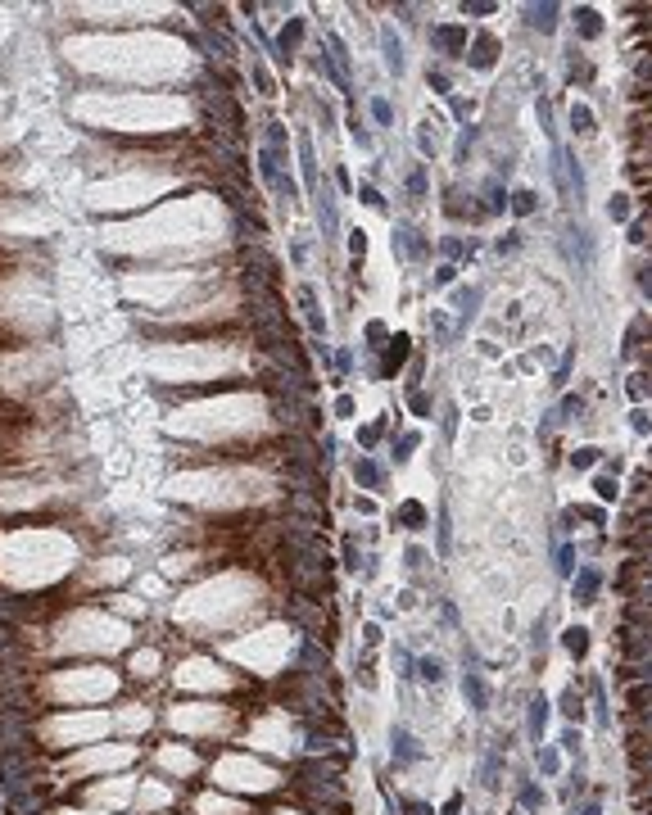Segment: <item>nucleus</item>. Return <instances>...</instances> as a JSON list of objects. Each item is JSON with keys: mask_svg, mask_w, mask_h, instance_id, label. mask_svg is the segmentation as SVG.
<instances>
[{"mask_svg": "<svg viewBox=\"0 0 652 815\" xmlns=\"http://www.w3.org/2000/svg\"><path fill=\"white\" fill-rule=\"evenodd\" d=\"M195 815H245V806L236 797H222V793H204L195 802Z\"/></svg>", "mask_w": 652, "mask_h": 815, "instance_id": "15", "label": "nucleus"}, {"mask_svg": "<svg viewBox=\"0 0 652 815\" xmlns=\"http://www.w3.org/2000/svg\"><path fill=\"white\" fill-rule=\"evenodd\" d=\"M127 639H132L127 621H114L105 612H77L59 625L55 648L59 652H118L127 648Z\"/></svg>", "mask_w": 652, "mask_h": 815, "instance_id": "1", "label": "nucleus"}, {"mask_svg": "<svg viewBox=\"0 0 652 815\" xmlns=\"http://www.w3.org/2000/svg\"><path fill=\"white\" fill-rule=\"evenodd\" d=\"M154 671H159V652H154V648L132 652V675H136V680H150Z\"/></svg>", "mask_w": 652, "mask_h": 815, "instance_id": "22", "label": "nucleus"}, {"mask_svg": "<svg viewBox=\"0 0 652 815\" xmlns=\"http://www.w3.org/2000/svg\"><path fill=\"white\" fill-rule=\"evenodd\" d=\"M594 594H598V571H580V580H576V598H580V603H594Z\"/></svg>", "mask_w": 652, "mask_h": 815, "instance_id": "28", "label": "nucleus"}, {"mask_svg": "<svg viewBox=\"0 0 652 815\" xmlns=\"http://www.w3.org/2000/svg\"><path fill=\"white\" fill-rule=\"evenodd\" d=\"M431 46L440 55H467V28L462 23H444V28L431 32Z\"/></svg>", "mask_w": 652, "mask_h": 815, "instance_id": "12", "label": "nucleus"}, {"mask_svg": "<svg viewBox=\"0 0 652 815\" xmlns=\"http://www.w3.org/2000/svg\"><path fill=\"white\" fill-rule=\"evenodd\" d=\"M403 363H408V336H394V340H390V354H385V367H381V376H394Z\"/></svg>", "mask_w": 652, "mask_h": 815, "instance_id": "21", "label": "nucleus"}, {"mask_svg": "<svg viewBox=\"0 0 652 815\" xmlns=\"http://www.w3.org/2000/svg\"><path fill=\"white\" fill-rule=\"evenodd\" d=\"M417 444H422V435H403V440H394V458L403 462V458H408V453L417 449Z\"/></svg>", "mask_w": 652, "mask_h": 815, "instance_id": "37", "label": "nucleus"}, {"mask_svg": "<svg viewBox=\"0 0 652 815\" xmlns=\"http://www.w3.org/2000/svg\"><path fill=\"white\" fill-rule=\"evenodd\" d=\"M177 684L182 689H231V675L209 657H191V662L177 666Z\"/></svg>", "mask_w": 652, "mask_h": 815, "instance_id": "9", "label": "nucleus"}, {"mask_svg": "<svg viewBox=\"0 0 652 815\" xmlns=\"http://www.w3.org/2000/svg\"><path fill=\"white\" fill-rule=\"evenodd\" d=\"M59 815H96V811H59Z\"/></svg>", "mask_w": 652, "mask_h": 815, "instance_id": "56", "label": "nucleus"}, {"mask_svg": "<svg viewBox=\"0 0 652 815\" xmlns=\"http://www.w3.org/2000/svg\"><path fill=\"white\" fill-rule=\"evenodd\" d=\"M571 127H576V132H594V114H589L585 105H576L571 109Z\"/></svg>", "mask_w": 652, "mask_h": 815, "instance_id": "33", "label": "nucleus"}, {"mask_svg": "<svg viewBox=\"0 0 652 815\" xmlns=\"http://www.w3.org/2000/svg\"><path fill=\"white\" fill-rule=\"evenodd\" d=\"M367 340H372V349H381L376 340H385V326H381V322H372V326H367Z\"/></svg>", "mask_w": 652, "mask_h": 815, "instance_id": "47", "label": "nucleus"}, {"mask_svg": "<svg viewBox=\"0 0 652 815\" xmlns=\"http://www.w3.org/2000/svg\"><path fill=\"white\" fill-rule=\"evenodd\" d=\"M114 729V720L105 711H68V716H55L46 725V739L55 748H68V743H100Z\"/></svg>", "mask_w": 652, "mask_h": 815, "instance_id": "4", "label": "nucleus"}, {"mask_svg": "<svg viewBox=\"0 0 652 815\" xmlns=\"http://www.w3.org/2000/svg\"><path fill=\"white\" fill-rule=\"evenodd\" d=\"M462 693H467V702H471L476 711L489 707V689H485V680H480V675H467V680H462Z\"/></svg>", "mask_w": 652, "mask_h": 815, "instance_id": "24", "label": "nucleus"}, {"mask_svg": "<svg viewBox=\"0 0 652 815\" xmlns=\"http://www.w3.org/2000/svg\"><path fill=\"white\" fill-rule=\"evenodd\" d=\"M566 648L576 652V657H585V652H589V634L580 630V625H576V630H566Z\"/></svg>", "mask_w": 652, "mask_h": 815, "instance_id": "32", "label": "nucleus"}, {"mask_svg": "<svg viewBox=\"0 0 652 815\" xmlns=\"http://www.w3.org/2000/svg\"><path fill=\"white\" fill-rule=\"evenodd\" d=\"M422 675H426V680H435V684H440V680H444V666L426 657V662H422Z\"/></svg>", "mask_w": 652, "mask_h": 815, "instance_id": "41", "label": "nucleus"}, {"mask_svg": "<svg viewBox=\"0 0 652 815\" xmlns=\"http://www.w3.org/2000/svg\"><path fill=\"white\" fill-rule=\"evenodd\" d=\"M136 748H127V743H91V752H82V757L68 761V775H96V770H123L132 766Z\"/></svg>", "mask_w": 652, "mask_h": 815, "instance_id": "7", "label": "nucleus"}, {"mask_svg": "<svg viewBox=\"0 0 652 815\" xmlns=\"http://www.w3.org/2000/svg\"><path fill=\"white\" fill-rule=\"evenodd\" d=\"M91 802L96 806H127V802H136V784L127 775H118V779H109V784L91 788Z\"/></svg>", "mask_w": 652, "mask_h": 815, "instance_id": "10", "label": "nucleus"}, {"mask_svg": "<svg viewBox=\"0 0 652 815\" xmlns=\"http://www.w3.org/2000/svg\"><path fill=\"white\" fill-rule=\"evenodd\" d=\"M317 218H322L326 236H336V227H340V213H336V195H331V186H322V191H317Z\"/></svg>", "mask_w": 652, "mask_h": 815, "instance_id": "18", "label": "nucleus"}, {"mask_svg": "<svg viewBox=\"0 0 652 815\" xmlns=\"http://www.w3.org/2000/svg\"><path fill=\"white\" fill-rule=\"evenodd\" d=\"M612 218H630V204H625V195H616V200H612Z\"/></svg>", "mask_w": 652, "mask_h": 815, "instance_id": "44", "label": "nucleus"}, {"mask_svg": "<svg viewBox=\"0 0 652 815\" xmlns=\"http://www.w3.org/2000/svg\"><path fill=\"white\" fill-rule=\"evenodd\" d=\"M576 23H580V32H585V37H594V32H598V14H594V10H580Z\"/></svg>", "mask_w": 652, "mask_h": 815, "instance_id": "38", "label": "nucleus"}, {"mask_svg": "<svg viewBox=\"0 0 652 815\" xmlns=\"http://www.w3.org/2000/svg\"><path fill=\"white\" fill-rule=\"evenodd\" d=\"M521 797H526V806H539V802H544V793H539V788H526Z\"/></svg>", "mask_w": 652, "mask_h": 815, "instance_id": "54", "label": "nucleus"}, {"mask_svg": "<svg viewBox=\"0 0 652 815\" xmlns=\"http://www.w3.org/2000/svg\"><path fill=\"white\" fill-rule=\"evenodd\" d=\"M168 725L182 729V734H195V739H209V734H227L231 729V711L213 707V702H186V707L168 711Z\"/></svg>", "mask_w": 652, "mask_h": 815, "instance_id": "6", "label": "nucleus"}, {"mask_svg": "<svg viewBox=\"0 0 652 815\" xmlns=\"http://www.w3.org/2000/svg\"><path fill=\"white\" fill-rule=\"evenodd\" d=\"M299 159H304V182L317 186V159H313V141L299 132Z\"/></svg>", "mask_w": 652, "mask_h": 815, "instance_id": "25", "label": "nucleus"}, {"mask_svg": "<svg viewBox=\"0 0 652 815\" xmlns=\"http://www.w3.org/2000/svg\"><path fill=\"white\" fill-rule=\"evenodd\" d=\"M168 802H173V788L159 784V779H145V784L136 788V806H141V811H163Z\"/></svg>", "mask_w": 652, "mask_h": 815, "instance_id": "13", "label": "nucleus"}, {"mask_svg": "<svg viewBox=\"0 0 652 815\" xmlns=\"http://www.w3.org/2000/svg\"><path fill=\"white\" fill-rule=\"evenodd\" d=\"M213 779L222 788H236V793H268V788H277V770L254 761V757H222L213 766Z\"/></svg>", "mask_w": 652, "mask_h": 815, "instance_id": "5", "label": "nucleus"}, {"mask_svg": "<svg viewBox=\"0 0 652 815\" xmlns=\"http://www.w3.org/2000/svg\"><path fill=\"white\" fill-rule=\"evenodd\" d=\"M544 720H548V702L535 698L530 702V734H535V739H544Z\"/></svg>", "mask_w": 652, "mask_h": 815, "instance_id": "29", "label": "nucleus"}, {"mask_svg": "<svg viewBox=\"0 0 652 815\" xmlns=\"http://www.w3.org/2000/svg\"><path fill=\"white\" fill-rule=\"evenodd\" d=\"M535 191H517V195H512V209H517V213H535Z\"/></svg>", "mask_w": 652, "mask_h": 815, "instance_id": "36", "label": "nucleus"}, {"mask_svg": "<svg viewBox=\"0 0 652 815\" xmlns=\"http://www.w3.org/2000/svg\"><path fill=\"white\" fill-rule=\"evenodd\" d=\"M114 720V729H123V734H145L150 729V707H141V702H132V707H123Z\"/></svg>", "mask_w": 652, "mask_h": 815, "instance_id": "14", "label": "nucleus"}, {"mask_svg": "<svg viewBox=\"0 0 652 815\" xmlns=\"http://www.w3.org/2000/svg\"><path fill=\"white\" fill-rule=\"evenodd\" d=\"M594 458H598V449H580L576 453V467H594Z\"/></svg>", "mask_w": 652, "mask_h": 815, "instance_id": "48", "label": "nucleus"}, {"mask_svg": "<svg viewBox=\"0 0 652 815\" xmlns=\"http://www.w3.org/2000/svg\"><path fill=\"white\" fill-rule=\"evenodd\" d=\"M336 413H340V417L354 413V399H349V394H345V399H336Z\"/></svg>", "mask_w": 652, "mask_h": 815, "instance_id": "53", "label": "nucleus"}, {"mask_svg": "<svg viewBox=\"0 0 652 815\" xmlns=\"http://www.w3.org/2000/svg\"><path fill=\"white\" fill-rule=\"evenodd\" d=\"M381 46H385V64H390L394 73H403V46L394 41V32H390V28L381 32Z\"/></svg>", "mask_w": 652, "mask_h": 815, "instance_id": "26", "label": "nucleus"}, {"mask_svg": "<svg viewBox=\"0 0 652 815\" xmlns=\"http://www.w3.org/2000/svg\"><path fill=\"white\" fill-rule=\"evenodd\" d=\"M643 290H648V295H652V268H648V277H643Z\"/></svg>", "mask_w": 652, "mask_h": 815, "instance_id": "55", "label": "nucleus"}, {"mask_svg": "<svg viewBox=\"0 0 652 815\" xmlns=\"http://www.w3.org/2000/svg\"><path fill=\"white\" fill-rule=\"evenodd\" d=\"M354 480H358L363 489H381V467H376L372 458H358V462H354Z\"/></svg>", "mask_w": 652, "mask_h": 815, "instance_id": "23", "label": "nucleus"}, {"mask_svg": "<svg viewBox=\"0 0 652 815\" xmlns=\"http://www.w3.org/2000/svg\"><path fill=\"white\" fill-rule=\"evenodd\" d=\"M399 521H403L408 530L426 526V508H422V503H403V508H399Z\"/></svg>", "mask_w": 652, "mask_h": 815, "instance_id": "30", "label": "nucleus"}, {"mask_svg": "<svg viewBox=\"0 0 652 815\" xmlns=\"http://www.w3.org/2000/svg\"><path fill=\"white\" fill-rule=\"evenodd\" d=\"M372 114H376V123H390V105H385V100H372Z\"/></svg>", "mask_w": 652, "mask_h": 815, "instance_id": "43", "label": "nucleus"}, {"mask_svg": "<svg viewBox=\"0 0 652 815\" xmlns=\"http://www.w3.org/2000/svg\"><path fill=\"white\" fill-rule=\"evenodd\" d=\"M562 711H566L571 720H576V716H585V702H580V693H576V689H566V698H562Z\"/></svg>", "mask_w": 652, "mask_h": 815, "instance_id": "35", "label": "nucleus"}, {"mask_svg": "<svg viewBox=\"0 0 652 815\" xmlns=\"http://www.w3.org/2000/svg\"><path fill=\"white\" fill-rule=\"evenodd\" d=\"M290 648H295V643H290V634H286V630H263V634H254V639L231 643L227 652L236 657V662L254 666L259 675H272V671H277V666L290 657Z\"/></svg>", "mask_w": 652, "mask_h": 815, "instance_id": "3", "label": "nucleus"}, {"mask_svg": "<svg viewBox=\"0 0 652 815\" xmlns=\"http://www.w3.org/2000/svg\"><path fill=\"white\" fill-rule=\"evenodd\" d=\"M277 815H295V811H277Z\"/></svg>", "mask_w": 652, "mask_h": 815, "instance_id": "57", "label": "nucleus"}, {"mask_svg": "<svg viewBox=\"0 0 652 815\" xmlns=\"http://www.w3.org/2000/svg\"><path fill=\"white\" fill-rule=\"evenodd\" d=\"M449 281H453V268H449V263H444V268L435 272V286H449Z\"/></svg>", "mask_w": 652, "mask_h": 815, "instance_id": "51", "label": "nucleus"}, {"mask_svg": "<svg viewBox=\"0 0 652 815\" xmlns=\"http://www.w3.org/2000/svg\"><path fill=\"white\" fill-rule=\"evenodd\" d=\"M195 752L191 748H182V743H168V748H159V770H168V775H195Z\"/></svg>", "mask_w": 652, "mask_h": 815, "instance_id": "11", "label": "nucleus"}, {"mask_svg": "<svg viewBox=\"0 0 652 815\" xmlns=\"http://www.w3.org/2000/svg\"><path fill=\"white\" fill-rule=\"evenodd\" d=\"M358 200H363L367 209H385V200H381V191H376V186H363V191H358Z\"/></svg>", "mask_w": 652, "mask_h": 815, "instance_id": "39", "label": "nucleus"}, {"mask_svg": "<svg viewBox=\"0 0 652 815\" xmlns=\"http://www.w3.org/2000/svg\"><path fill=\"white\" fill-rule=\"evenodd\" d=\"M494 59H499V41H494V37H480L476 46H467V64L480 68V73H485V68H494Z\"/></svg>", "mask_w": 652, "mask_h": 815, "instance_id": "17", "label": "nucleus"}, {"mask_svg": "<svg viewBox=\"0 0 652 815\" xmlns=\"http://www.w3.org/2000/svg\"><path fill=\"white\" fill-rule=\"evenodd\" d=\"M408 403H413V413H417V417H431V399H426L422 390H417V394H413V399H408Z\"/></svg>", "mask_w": 652, "mask_h": 815, "instance_id": "40", "label": "nucleus"}, {"mask_svg": "<svg viewBox=\"0 0 652 815\" xmlns=\"http://www.w3.org/2000/svg\"><path fill=\"white\" fill-rule=\"evenodd\" d=\"M598 494H603V499H616V480H598Z\"/></svg>", "mask_w": 652, "mask_h": 815, "instance_id": "50", "label": "nucleus"}, {"mask_svg": "<svg viewBox=\"0 0 652 815\" xmlns=\"http://www.w3.org/2000/svg\"><path fill=\"white\" fill-rule=\"evenodd\" d=\"M299 41H304V19H290L286 28H281V37H277V59L281 64H290V55L299 50Z\"/></svg>", "mask_w": 652, "mask_h": 815, "instance_id": "16", "label": "nucleus"}, {"mask_svg": "<svg viewBox=\"0 0 652 815\" xmlns=\"http://www.w3.org/2000/svg\"><path fill=\"white\" fill-rule=\"evenodd\" d=\"M394 250H403V254H413V259H422V254H426V240L417 236L413 227H399V231H394Z\"/></svg>", "mask_w": 652, "mask_h": 815, "instance_id": "20", "label": "nucleus"}, {"mask_svg": "<svg viewBox=\"0 0 652 815\" xmlns=\"http://www.w3.org/2000/svg\"><path fill=\"white\" fill-rule=\"evenodd\" d=\"M408 191H413V195H426V177L413 173V177H408Z\"/></svg>", "mask_w": 652, "mask_h": 815, "instance_id": "49", "label": "nucleus"}, {"mask_svg": "<svg viewBox=\"0 0 652 815\" xmlns=\"http://www.w3.org/2000/svg\"><path fill=\"white\" fill-rule=\"evenodd\" d=\"M363 643L372 648V643H381V625H363Z\"/></svg>", "mask_w": 652, "mask_h": 815, "instance_id": "45", "label": "nucleus"}, {"mask_svg": "<svg viewBox=\"0 0 652 815\" xmlns=\"http://www.w3.org/2000/svg\"><path fill=\"white\" fill-rule=\"evenodd\" d=\"M299 308H304V317H308V326H313V336H326V317H322V308H317V295L313 290H299Z\"/></svg>", "mask_w": 652, "mask_h": 815, "instance_id": "19", "label": "nucleus"}, {"mask_svg": "<svg viewBox=\"0 0 652 815\" xmlns=\"http://www.w3.org/2000/svg\"><path fill=\"white\" fill-rule=\"evenodd\" d=\"M118 675H109L105 666H73V671H59L50 680V693L59 702H73V707H91V702L114 698Z\"/></svg>", "mask_w": 652, "mask_h": 815, "instance_id": "2", "label": "nucleus"}, {"mask_svg": "<svg viewBox=\"0 0 652 815\" xmlns=\"http://www.w3.org/2000/svg\"><path fill=\"white\" fill-rule=\"evenodd\" d=\"M530 23H535V28H544V32H553L557 10H553V5H535V10H530Z\"/></svg>", "mask_w": 652, "mask_h": 815, "instance_id": "31", "label": "nucleus"}, {"mask_svg": "<svg viewBox=\"0 0 652 815\" xmlns=\"http://www.w3.org/2000/svg\"><path fill=\"white\" fill-rule=\"evenodd\" d=\"M250 743L263 748V752H281V757H290V752H295V729H290L286 716H263V720H254Z\"/></svg>", "mask_w": 652, "mask_h": 815, "instance_id": "8", "label": "nucleus"}, {"mask_svg": "<svg viewBox=\"0 0 652 815\" xmlns=\"http://www.w3.org/2000/svg\"><path fill=\"white\" fill-rule=\"evenodd\" d=\"M431 87H435V91H449V77H444V73H435V68H431Z\"/></svg>", "mask_w": 652, "mask_h": 815, "instance_id": "52", "label": "nucleus"}, {"mask_svg": "<svg viewBox=\"0 0 652 815\" xmlns=\"http://www.w3.org/2000/svg\"><path fill=\"white\" fill-rule=\"evenodd\" d=\"M349 236H354V240H349V250H354V259H363V254H367V236H363V231H349Z\"/></svg>", "mask_w": 652, "mask_h": 815, "instance_id": "42", "label": "nucleus"}, {"mask_svg": "<svg viewBox=\"0 0 652 815\" xmlns=\"http://www.w3.org/2000/svg\"><path fill=\"white\" fill-rule=\"evenodd\" d=\"M394 752H399V757H417V743H413V734H403V729H394Z\"/></svg>", "mask_w": 652, "mask_h": 815, "instance_id": "34", "label": "nucleus"}, {"mask_svg": "<svg viewBox=\"0 0 652 815\" xmlns=\"http://www.w3.org/2000/svg\"><path fill=\"white\" fill-rule=\"evenodd\" d=\"M539 766L553 775V770H557V752H544V748H539Z\"/></svg>", "mask_w": 652, "mask_h": 815, "instance_id": "46", "label": "nucleus"}, {"mask_svg": "<svg viewBox=\"0 0 652 815\" xmlns=\"http://www.w3.org/2000/svg\"><path fill=\"white\" fill-rule=\"evenodd\" d=\"M250 77H254V87H259V96H272V73L259 55H254V64H250Z\"/></svg>", "mask_w": 652, "mask_h": 815, "instance_id": "27", "label": "nucleus"}]
</instances>
